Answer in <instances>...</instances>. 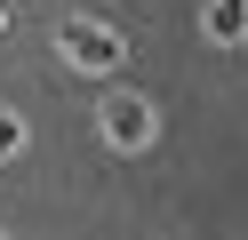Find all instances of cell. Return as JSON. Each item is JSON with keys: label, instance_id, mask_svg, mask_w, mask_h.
<instances>
[{"label": "cell", "instance_id": "1", "mask_svg": "<svg viewBox=\"0 0 248 240\" xmlns=\"http://www.w3.org/2000/svg\"><path fill=\"white\" fill-rule=\"evenodd\" d=\"M56 48H64V64H72V72H88V80L120 72V56H128L120 32L104 24V16H64V24H56Z\"/></svg>", "mask_w": 248, "mask_h": 240}, {"label": "cell", "instance_id": "2", "mask_svg": "<svg viewBox=\"0 0 248 240\" xmlns=\"http://www.w3.org/2000/svg\"><path fill=\"white\" fill-rule=\"evenodd\" d=\"M152 136H160L152 96H112V104H104V144H112V152H144Z\"/></svg>", "mask_w": 248, "mask_h": 240}, {"label": "cell", "instance_id": "3", "mask_svg": "<svg viewBox=\"0 0 248 240\" xmlns=\"http://www.w3.org/2000/svg\"><path fill=\"white\" fill-rule=\"evenodd\" d=\"M200 32H208L216 48H240L248 40V0H208V8H200Z\"/></svg>", "mask_w": 248, "mask_h": 240}, {"label": "cell", "instance_id": "4", "mask_svg": "<svg viewBox=\"0 0 248 240\" xmlns=\"http://www.w3.org/2000/svg\"><path fill=\"white\" fill-rule=\"evenodd\" d=\"M16 152H24V120L0 104V160H16Z\"/></svg>", "mask_w": 248, "mask_h": 240}, {"label": "cell", "instance_id": "5", "mask_svg": "<svg viewBox=\"0 0 248 240\" xmlns=\"http://www.w3.org/2000/svg\"><path fill=\"white\" fill-rule=\"evenodd\" d=\"M0 32H8V8H0Z\"/></svg>", "mask_w": 248, "mask_h": 240}, {"label": "cell", "instance_id": "6", "mask_svg": "<svg viewBox=\"0 0 248 240\" xmlns=\"http://www.w3.org/2000/svg\"><path fill=\"white\" fill-rule=\"evenodd\" d=\"M0 240H8V232H0Z\"/></svg>", "mask_w": 248, "mask_h": 240}]
</instances>
